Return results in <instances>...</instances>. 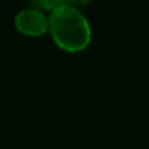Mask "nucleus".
I'll return each mask as SVG.
<instances>
[{"mask_svg":"<svg viewBox=\"0 0 149 149\" xmlns=\"http://www.w3.org/2000/svg\"><path fill=\"white\" fill-rule=\"evenodd\" d=\"M15 26L24 35L40 37L50 31V21L42 10L31 6L28 9H22L18 12L15 18Z\"/></svg>","mask_w":149,"mask_h":149,"instance_id":"nucleus-2","label":"nucleus"},{"mask_svg":"<svg viewBox=\"0 0 149 149\" xmlns=\"http://www.w3.org/2000/svg\"><path fill=\"white\" fill-rule=\"evenodd\" d=\"M50 34L54 42L64 51L76 53L85 50L92 37L86 16L74 8L73 2H66L48 15Z\"/></svg>","mask_w":149,"mask_h":149,"instance_id":"nucleus-1","label":"nucleus"}]
</instances>
